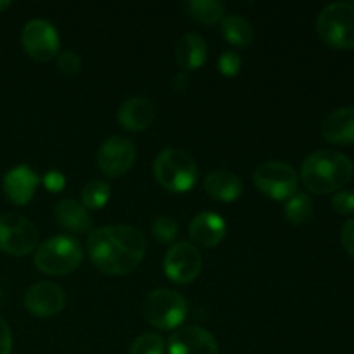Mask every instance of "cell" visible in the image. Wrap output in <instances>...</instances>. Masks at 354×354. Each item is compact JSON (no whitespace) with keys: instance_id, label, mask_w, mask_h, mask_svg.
Returning a JSON list of instances; mask_svg holds the SVG:
<instances>
[{"instance_id":"1","label":"cell","mask_w":354,"mask_h":354,"mask_svg":"<svg viewBox=\"0 0 354 354\" xmlns=\"http://www.w3.org/2000/svg\"><path fill=\"white\" fill-rule=\"evenodd\" d=\"M86 251L99 272L113 277L128 275L144 259L145 239L133 227L109 225L90 234Z\"/></svg>"},{"instance_id":"2","label":"cell","mask_w":354,"mask_h":354,"mask_svg":"<svg viewBox=\"0 0 354 354\" xmlns=\"http://www.w3.org/2000/svg\"><path fill=\"white\" fill-rule=\"evenodd\" d=\"M354 166L348 156L335 151H317L301 168V180L311 194L325 196L341 190L353 178Z\"/></svg>"},{"instance_id":"3","label":"cell","mask_w":354,"mask_h":354,"mask_svg":"<svg viewBox=\"0 0 354 354\" xmlns=\"http://www.w3.org/2000/svg\"><path fill=\"white\" fill-rule=\"evenodd\" d=\"M154 176L169 192H189L197 182L199 169L190 154L180 149H165L154 161Z\"/></svg>"},{"instance_id":"4","label":"cell","mask_w":354,"mask_h":354,"mask_svg":"<svg viewBox=\"0 0 354 354\" xmlns=\"http://www.w3.org/2000/svg\"><path fill=\"white\" fill-rule=\"evenodd\" d=\"M82 259V245L68 235L48 239L35 252V266L47 275H68L78 268Z\"/></svg>"},{"instance_id":"5","label":"cell","mask_w":354,"mask_h":354,"mask_svg":"<svg viewBox=\"0 0 354 354\" xmlns=\"http://www.w3.org/2000/svg\"><path fill=\"white\" fill-rule=\"evenodd\" d=\"M144 318L159 330H176L189 313V303L182 294L169 289H156L142 304Z\"/></svg>"},{"instance_id":"6","label":"cell","mask_w":354,"mask_h":354,"mask_svg":"<svg viewBox=\"0 0 354 354\" xmlns=\"http://www.w3.org/2000/svg\"><path fill=\"white\" fill-rule=\"evenodd\" d=\"M317 31L332 48H354V3H328L317 19Z\"/></svg>"},{"instance_id":"7","label":"cell","mask_w":354,"mask_h":354,"mask_svg":"<svg viewBox=\"0 0 354 354\" xmlns=\"http://www.w3.org/2000/svg\"><path fill=\"white\" fill-rule=\"evenodd\" d=\"M256 189L273 201H287L297 192L299 178L289 162L268 161L258 166L252 176Z\"/></svg>"},{"instance_id":"8","label":"cell","mask_w":354,"mask_h":354,"mask_svg":"<svg viewBox=\"0 0 354 354\" xmlns=\"http://www.w3.org/2000/svg\"><path fill=\"white\" fill-rule=\"evenodd\" d=\"M38 248V230L28 218L16 213L0 216V252L26 256Z\"/></svg>"},{"instance_id":"9","label":"cell","mask_w":354,"mask_h":354,"mask_svg":"<svg viewBox=\"0 0 354 354\" xmlns=\"http://www.w3.org/2000/svg\"><path fill=\"white\" fill-rule=\"evenodd\" d=\"M203 270V256L190 242H176L165 256V273L171 282L187 286L199 277Z\"/></svg>"},{"instance_id":"10","label":"cell","mask_w":354,"mask_h":354,"mask_svg":"<svg viewBox=\"0 0 354 354\" xmlns=\"http://www.w3.org/2000/svg\"><path fill=\"white\" fill-rule=\"evenodd\" d=\"M24 52L37 62H48L59 52V35L50 23L31 19L24 24L21 33Z\"/></svg>"},{"instance_id":"11","label":"cell","mask_w":354,"mask_h":354,"mask_svg":"<svg viewBox=\"0 0 354 354\" xmlns=\"http://www.w3.org/2000/svg\"><path fill=\"white\" fill-rule=\"evenodd\" d=\"M137 158V147L133 142L121 135H113L100 145L97 152V165L100 171L109 178L124 175L133 166Z\"/></svg>"},{"instance_id":"12","label":"cell","mask_w":354,"mask_h":354,"mask_svg":"<svg viewBox=\"0 0 354 354\" xmlns=\"http://www.w3.org/2000/svg\"><path fill=\"white\" fill-rule=\"evenodd\" d=\"M66 304V294L57 283L38 282L24 294V308L38 318H48L61 313Z\"/></svg>"},{"instance_id":"13","label":"cell","mask_w":354,"mask_h":354,"mask_svg":"<svg viewBox=\"0 0 354 354\" xmlns=\"http://www.w3.org/2000/svg\"><path fill=\"white\" fill-rule=\"evenodd\" d=\"M169 354H218V342L209 330L197 325L176 328L168 341Z\"/></svg>"},{"instance_id":"14","label":"cell","mask_w":354,"mask_h":354,"mask_svg":"<svg viewBox=\"0 0 354 354\" xmlns=\"http://www.w3.org/2000/svg\"><path fill=\"white\" fill-rule=\"evenodd\" d=\"M38 187V175L26 165L16 166L3 178V190L10 203L24 206L30 203Z\"/></svg>"},{"instance_id":"15","label":"cell","mask_w":354,"mask_h":354,"mask_svg":"<svg viewBox=\"0 0 354 354\" xmlns=\"http://www.w3.org/2000/svg\"><path fill=\"white\" fill-rule=\"evenodd\" d=\"M189 235L201 248H216L227 235V225L220 214L201 213L190 223Z\"/></svg>"},{"instance_id":"16","label":"cell","mask_w":354,"mask_h":354,"mask_svg":"<svg viewBox=\"0 0 354 354\" xmlns=\"http://www.w3.org/2000/svg\"><path fill=\"white\" fill-rule=\"evenodd\" d=\"M156 118V107L145 97H131L121 104L118 111V121L128 131H142L152 124Z\"/></svg>"},{"instance_id":"17","label":"cell","mask_w":354,"mask_h":354,"mask_svg":"<svg viewBox=\"0 0 354 354\" xmlns=\"http://www.w3.org/2000/svg\"><path fill=\"white\" fill-rule=\"evenodd\" d=\"M322 135L335 145L354 144V107H341L325 118Z\"/></svg>"},{"instance_id":"18","label":"cell","mask_w":354,"mask_h":354,"mask_svg":"<svg viewBox=\"0 0 354 354\" xmlns=\"http://www.w3.org/2000/svg\"><path fill=\"white\" fill-rule=\"evenodd\" d=\"M207 57V45L204 38H201L196 33H187L176 41L175 47V59L180 68L187 71L199 69L206 62Z\"/></svg>"},{"instance_id":"19","label":"cell","mask_w":354,"mask_h":354,"mask_svg":"<svg viewBox=\"0 0 354 354\" xmlns=\"http://www.w3.org/2000/svg\"><path fill=\"white\" fill-rule=\"evenodd\" d=\"M57 223L73 234H86L92 230V218L88 216L85 207L73 199H62L54 209Z\"/></svg>"},{"instance_id":"20","label":"cell","mask_w":354,"mask_h":354,"mask_svg":"<svg viewBox=\"0 0 354 354\" xmlns=\"http://www.w3.org/2000/svg\"><path fill=\"white\" fill-rule=\"evenodd\" d=\"M204 190L213 199L221 203H234L242 194V182L230 171H213L204 180Z\"/></svg>"},{"instance_id":"21","label":"cell","mask_w":354,"mask_h":354,"mask_svg":"<svg viewBox=\"0 0 354 354\" xmlns=\"http://www.w3.org/2000/svg\"><path fill=\"white\" fill-rule=\"evenodd\" d=\"M221 33L228 44L235 47H248L254 40V31L249 21L241 16H227L221 19Z\"/></svg>"},{"instance_id":"22","label":"cell","mask_w":354,"mask_h":354,"mask_svg":"<svg viewBox=\"0 0 354 354\" xmlns=\"http://www.w3.org/2000/svg\"><path fill=\"white\" fill-rule=\"evenodd\" d=\"M187 12L196 23L213 26L223 19L225 7L218 0H192L187 3Z\"/></svg>"},{"instance_id":"23","label":"cell","mask_w":354,"mask_h":354,"mask_svg":"<svg viewBox=\"0 0 354 354\" xmlns=\"http://www.w3.org/2000/svg\"><path fill=\"white\" fill-rule=\"evenodd\" d=\"M313 213V203H311V197L308 194L296 192L294 196H290L286 201V206H283V214H286L287 220L294 225H301L304 221H308V218Z\"/></svg>"},{"instance_id":"24","label":"cell","mask_w":354,"mask_h":354,"mask_svg":"<svg viewBox=\"0 0 354 354\" xmlns=\"http://www.w3.org/2000/svg\"><path fill=\"white\" fill-rule=\"evenodd\" d=\"M111 197V187L102 180L88 182L82 190V206L85 209H102Z\"/></svg>"},{"instance_id":"25","label":"cell","mask_w":354,"mask_h":354,"mask_svg":"<svg viewBox=\"0 0 354 354\" xmlns=\"http://www.w3.org/2000/svg\"><path fill=\"white\" fill-rule=\"evenodd\" d=\"M130 354H165V339L159 334H142L131 344Z\"/></svg>"},{"instance_id":"26","label":"cell","mask_w":354,"mask_h":354,"mask_svg":"<svg viewBox=\"0 0 354 354\" xmlns=\"http://www.w3.org/2000/svg\"><path fill=\"white\" fill-rule=\"evenodd\" d=\"M176 235H178V225L171 216H159L152 223V237L161 244L175 241Z\"/></svg>"},{"instance_id":"27","label":"cell","mask_w":354,"mask_h":354,"mask_svg":"<svg viewBox=\"0 0 354 354\" xmlns=\"http://www.w3.org/2000/svg\"><path fill=\"white\" fill-rule=\"evenodd\" d=\"M332 209L339 214H354V190H341L332 197Z\"/></svg>"},{"instance_id":"28","label":"cell","mask_w":354,"mask_h":354,"mask_svg":"<svg viewBox=\"0 0 354 354\" xmlns=\"http://www.w3.org/2000/svg\"><path fill=\"white\" fill-rule=\"evenodd\" d=\"M57 68L64 75H76L82 69V59L73 50H64L57 55Z\"/></svg>"},{"instance_id":"29","label":"cell","mask_w":354,"mask_h":354,"mask_svg":"<svg viewBox=\"0 0 354 354\" xmlns=\"http://www.w3.org/2000/svg\"><path fill=\"white\" fill-rule=\"evenodd\" d=\"M242 61L239 57V54L235 52H225L223 55L218 61V69L223 76H235L239 71H241Z\"/></svg>"},{"instance_id":"30","label":"cell","mask_w":354,"mask_h":354,"mask_svg":"<svg viewBox=\"0 0 354 354\" xmlns=\"http://www.w3.org/2000/svg\"><path fill=\"white\" fill-rule=\"evenodd\" d=\"M10 351H12V332L6 320L0 318V354H10Z\"/></svg>"},{"instance_id":"31","label":"cell","mask_w":354,"mask_h":354,"mask_svg":"<svg viewBox=\"0 0 354 354\" xmlns=\"http://www.w3.org/2000/svg\"><path fill=\"white\" fill-rule=\"evenodd\" d=\"M341 241L342 245H344L346 251L354 258V218L353 220L346 221V225L342 227L341 232Z\"/></svg>"},{"instance_id":"32","label":"cell","mask_w":354,"mask_h":354,"mask_svg":"<svg viewBox=\"0 0 354 354\" xmlns=\"http://www.w3.org/2000/svg\"><path fill=\"white\" fill-rule=\"evenodd\" d=\"M44 183L48 190H52V192H59V190L64 189L66 180L59 171H50L47 173V176L44 178Z\"/></svg>"},{"instance_id":"33","label":"cell","mask_w":354,"mask_h":354,"mask_svg":"<svg viewBox=\"0 0 354 354\" xmlns=\"http://www.w3.org/2000/svg\"><path fill=\"white\" fill-rule=\"evenodd\" d=\"M7 7H10V2H2V0H0V12H2V10H6Z\"/></svg>"},{"instance_id":"34","label":"cell","mask_w":354,"mask_h":354,"mask_svg":"<svg viewBox=\"0 0 354 354\" xmlns=\"http://www.w3.org/2000/svg\"><path fill=\"white\" fill-rule=\"evenodd\" d=\"M0 299H2V290H0Z\"/></svg>"}]
</instances>
